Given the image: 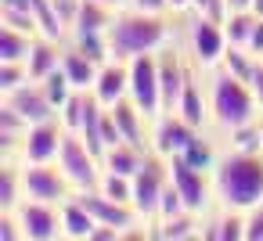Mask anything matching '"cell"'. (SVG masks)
Instances as JSON below:
<instances>
[{"label":"cell","mask_w":263,"mask_h":241,"mask_svg":"<svg viewBox=\"0 0 263 241\" xmlns=\"http://www.w3.org/2000/svg\"><path fill=\"white\" fill-rule=\"evenodd\" d=\"M213 191L223 209H252L263 202V151H231L213 166Z\"/></svg>","instance_id":"6da1fadb"},{"label":"cell","mask_w":263,"mask_h":241,"mask_svg":"<svg viewBox=\"0 0 263 241\" xmlns=\"http://www.w3.org/2000/svg\"><path fill=\"white\" fill-rule=\"evenodd\" d=\"M166 44H170V22L162 15H148L137 8L119 11L108 29V47H112V58L119 62H130L148 51H162Z\"/></svg>","instance_id":"7a4b0ae2"},{"label":"cell","mask_w":263,"mask_h":241,"mask_svg":"<svg viewBox=\"0 0 263 241\" xmlns=\"http://www.w3.org/2000/svg\"><path fill=\"white\" fill-rule=\"evenodd\" d=\"M209 115H213V123L223 133L234 130V126H245L252 119H263L259 101H256L249 79L227 72L223 65H216L213 69V79H209Z\"/></svg>","instance_id":"3957f363"},{"label":"cell","mask_w":263,"mask_h":241,"mask_svg":"<svg viewBox=\"0 0 263 241\" xmlns=\"http://www.w3.org/2000/svg\"><path fill=\"white\" fill-rule=\"evenodd\" d=\"M58 166H62V173L69 176L72 191H94V187L101 184V173H105L101 155H98V151H90V144H87L80 133H72V130H69V133H65V140H62Z\"/></svg>","instance_id":"277c9868"},{"label":"cell","mask_w":263,"mask_h":241,"mask_svg":"<svg viewBox=\"0 0 263 241\" xmlns=\"http://www.w3.org/2000/svg\"><path fill=\"white\" fill-rule=\"evenodd\" d=\"M130 69V101L148 115H162V83H159V51L137 54L126 62Z\"/></svg>","instance_id":"5b68a950"},{"label":"cell","mask_w":263,"mask_h":241,"mask_svg":"<svg viewBox=\"0 0 263 241\" xmlns=\"http://www.w3.org/2000/svg\"><path fill=\"white\" fill-rule=\"evenodd\" d=\"M166 184H170V158H162L159 151H148L144 166L134 173V209L141 219H155Z\"/></svg>","instance_id":"8992f818"},{"label":"cell","mask_w":263,"mask_h":241,"mask_svg":"<svg viewBox=\"0 0 263 241\" xmlns=\"http://www.w3.org/2000/svg\"><path fill=\"white\" fill-rule=\"evenodd\" d=\"M22 187H26V198L54 202V205H62L65 198L76 194L58 162H22Z\"/></svg>","instance_id":"52a82bcc"},{"label":"cell","mask_w":263,"mask_h":241,"mask_svg":"<svg viewBox=\"0 0 263 241\" xmlns=\"http://www.w3.org/2000/svg\"><path fill=\"white\" fill-rule=\"evenodd\" d=\"M187 44H191L195 65H202V69H216V65L223 62L227 47H231L223 22H213V18H205V15H195V22L187 26Z\"/></svg>","instance_id":"ba28073f"},{"label":"cell","mask_w":263,"mask_h":241,"mask_svg":"<svg viewBox=\"0 0 263 241\" xmlns=\"http://www.w3.org/2000/svg\"><path fill=\"white\" fill-rule=\"evenodd\" d=\"M170 180H173V187L180 191V198H184V205L191 209V212H205L213 202H216V191H213V180L205 176V169H198V166H191L187 158H170Z\"/></svg>","instance_id":"9c48e42d"},{"label":"cell","mask_w":263,"mask_h":241,"mask_svg":"<svg viewBox=\"0 0 263 241\" xmlns=\"http://www.w3.org/2000/svg\"><path fill=\"white\" fill-rule=\"evenodd\" d=\"M65 133L69 130L58 115H51L44 123H33L26 130V140H22V162H58Z\"/></svg>","instance_id":"30bf717a"},{"label":"cell","mask_w":263,"mask_h":241,"mask_svg":"<svg viewBox=\"0 0 263 241\" xmlns=\"http://www.w3.org/2000/svg\"><path fill=\"white\" fill-rule=\"evenodd\" d=\"M15 212H18L26 241H54V237H62V205L26 198Z\"/></svg>","instance_id":"8fae6325"},{"label":"cell","mask_w":263,"mask_h":241,"mask_svg":"<svg viewBox=\"0 0 263 241\" xmlns=\"http://www.w3.org/2000/svg\"><path fill=\"white\" fill-rule=\"evenodd\" d=\"M195 133L198 130L187 119H180L177 112H162V115L152 119V151H159L162 158H177L191 144Z\"/></svg>","instance_id":"7c38bea8"},{"label":"cell","mask_w":263,"mask_h":241,"mask_svg":"<svg viewBox=\"0 0 263 241\" xmlns=\"http://www.w3.org/2000/svg\"><path fill=\"white\" fill-rule=\"evenodd\" d=\"M187 65L180 58V51L173 44H166L159 51V83H162V112H177V101H180V90L187 83Z\"/></svg>","instance_id":"4fadbf2b"},{"label":"cell","mask_w":263,"mask_h":241,"mask_svg":"<svg viewBox=\"0 0 263 241\" xmlns=\"http://www.w3.org/2000/svg\"><path fill=\"white\" fill-rule=\"evenodd\" d=\"M4 105H11V108L29 123V126H33V123H44V119H51V115H58L54 101L47 97L44 83H36V79H29L26 87H18V90H11V94H4Z\"/></svg>","instance_id":"5bb4252c"},{"label":"cell","mask_w":263,"mask_h":241,"mask_svg":"<svg viewBox=\"0 0 263 241\" xmlns=\"http://www.w3.org/2000/svg\"><path fill=\"white\" fill-rule=\"evenodd\" d=\"M90 94H94L105 108H112V105L123 101V97H130V69H126V62L108 58V62L98 69V79H94Z\"/></svg>","instance_id":"9a60e30c"},{"label":"cell","mask_w":263,"mask_h":241,"mask_svg":"<svg viewBox=\"0 0 263 241\" xmlns=\"http://www.w3.org/2000/svg\"><path fill=\"white\" fill-rule=\"evenodd\" d=\"M108 112H112V119H116V126H119L123 140H130V144H137V148H148V151H152V144H148V140H152L148 123H152V119H148V115H144V112L130 101V97L116 101Z\"/></svg>","instance_id":"2e32d148"},{"label":"cell","mask_w":263,"mask_h":241,"mask_svg":"<svg viewBox=\"0 0 263 241\" xmlns=\"http://www.w3.org/2000/svg\"><path fill=\"white\" fill-rule=\"evenodd\" d=\"M94 227H98V219L80 202V194H72V198L62 202V237H69V241H90Z\"/></svg>","instance_id":"e0dca14e"},{"label":"cell","mask_w":263,"mask_h":241,"mask_svg":"<svg viewBox=\"0 0 263 241\" xmlns=\"http://www.w3.org/2000/svg\"><path fill=\"white\" fill-rule=\"evenodd\" d=\"M62 54H65L62 40L36 36V40H33V51H29V58H26V65H29V76H33L36 83H40V79H47L54 69H62Z\"/></svg>","instance_id":"ac0fdd59"},{"label":"cell","mask_w":263,"mask_h":241,"mask_svg":"<svg viewBox=\"0 0 263 241\" xmlns=\"http://www.w3.org/2000/svg\"><path fill=\"white\" fill-rule=\"evenodd\" d=\"M177 115H180V119H187L195 130H202V126L213 119V115H209V101H205L202 83L195 79V72H187V83H184L180 101H177Z\"/></svg>","instance_id":"d6986e66"},{"label":"cell","mask_w":263,"mask_h":241,"mask_svg":"<svg viewBox=\"0 0 263 241\" xmlns=\"http://www.w3.org/2000/svg\"><path fill=\"white\" fill-rule=\"evenodd\" d=\"M198 237H209V241H241L245 237V212L220 205V212L202 223V234Z\"/></svg>","instance_id":"ffe728a7"},{"label":"cell","mask_w":263,"mask_h":241,"mask_svg":"<svg viewBox=\"0 0 263 241\" xmlns=\"http://www.w3.org/2000/svg\"><path fill=\"white\" fill-rule=\"evenodd\" d=\"M144 158H148V148H137V144H130V140H119V144L105 148L101 166H105V169H112V173L134 176V173L144 166Z\"/></svg>","instance_id":"44dd1931"},{"label":"cell","mask_w":263,"mask_h":241,"mask_svg":"<svg viewBox=\"0 0 263 241\" xmlns=\"http://www.w3.org/2000/svg\"><path fill=\"white\" fill-rule=\"evenodd\" d=\"M98 62H90L83 51H76V47H69L65 54H62V72L69 76V83H72V90H90L94 87V79H98Z\"/></svg>","instance_id":"7402d4cb"},{"label":"cell","mask_w":263,"mask_h":241,"mask_svg":"<svg viewBox=\"0 0 263 241\" xmlns=\"http://www.w3.org/2000/svg\"><path fill=\"white\" fill-rule=\"evenodd\" d=\"M119 11L105 8L101 0H80V15H76V26L72 33H108L112 22H116Z\"/></svg>","instance_id":"603a6c76"},{"label":"cell","mask_w":263,"mask_h":241,"mask_svg":"<svg viewBox=\"0 0 263 241\" xmlns=\"http://www.w3.org/2000/svg\"><path fill=\"white\" fill-rule=\"evenodd\" d=\"M26 202V187H22V166H15L11 158L0 169V212H15Z\"/></svg>","instance_id":"cb8c5ba5"},{"label":"cell","mask_w":263,"mask_h":241,"mask_svg":"<svg viewBox=\"0 0 263 241\" xmlns=\"http://www.w3.org/2000/svg\"><path fill=\"white\" fill-rule=\"evenodd\" d=\"M33 40L36 36L22 33V29L0 26V62H26L29 51H33Z\"/></svg>","instance_id":"d4e9b609"},{"label":"cell","mask_w":263,"mask_h":241,"mask_svg":"<svg viewBox=\"0 0 263 241\" xmlns=\"http://www.w3.org/2000/svg\"><path fill=\"white\" fill-rule=\"evenodd\" d=\"M72 47L83 51L90 62L105 65L112 58V47H108V33H72Z\"/></svg>","instance_id":"484cf974"},{"label":"cell","mask_w":263,"mask_h":241,"mask_svg":"<svg viewBox=\"0 0 263 241\" xmlns=\"http://www.w3.org/2000/svg\"><path fill=\"white\" fill-rule=\"evenodd\" d=\"M256 18H259V15H252L249 8H234V11L227 15V22H223L227 40H231V44H238V47H245V44H249V36H252Z\"/></svg>","instance_id":"4316f807"},{"label":"cell","mask_w":263,"mask_h":241,"mask_svg":"<svg viewBox=\"0 0 263 241\" xmlns=\"http://www.w3.org/2000/svg\"><path fill=\"white\" fill-rule=\"evenodd\" d=\"M98 191H101V194H108V198H116V202H126V205H134V176H123V173H112V169H105V173H101V184H98Z\"/></svg>","instance_id":"83f0119b"},{"label":"cell","mask_w":263,"mask_h":241,"mask_svg":"<svg viewBox=\"0 0 263 241\" xmlns=\"http://www.w3.org/2000/svg\"><path fill=\"white\" fill-rule=\"evenodd\" d=\"M0 22L11 26V29H22L29 36H40L36 29V18H33V8H15V4H0Z\"/></svg>","instance_id":"f1b7e54d"},{"label":"cell","mask_w":263,"mask_h":241,"mask_svg":"<svg viewBox=\"0 0 263 241\" xmlns=\"http://www.w3.org/2000/svg\"><path fill=\"white\" fill-rule=\"evenodd\" d=\"M33 76H29V65L26 62H0V94H11L18 87H26Z\"/></svg>","instance_id":"f546056e"},{"label":"cell","mask_w":263,"mask_h":241,"mask_svg":"<svg viewBox=\"0 0 263 241\" xmlns=\"http://www.w3.org/2000/svg\"><path fill=\"white\" fill-rule=\"evenodd\" d=\"M180 158H187V162H191V166H198V169H213V166H216L213 144H209L202 133H195V137H191V144L180 151Z\"/></svg>","instance_id":"4dcf8cb0"},{"label":"cell","mask_w":263,"mask_h":241,"mask_svg":"<svg viewBox=\"0 0 263 241\" xmlns=\"http://www.w3.org/2000/svg\"><path fill=\"white\" fill-rule=\"evenodd\" d=\"M83 108H87V90H72L69 101L58 108V119L65 123V130H80V119H83Z\"/></svg>","instance_id":"1f68e13d"},{"label":"cell","mask_w":263,"mask_h":241,"mask_svg":"<svg viewBox=\"0 0 263 241\" xmlns=\"http://www.w3.org/2000/svg\"><path fill=\"white\" fill-rule=\"evenodd\" d=\"M44 83V90H47V97L54 101V108H62L65 101H69V94H72V83H69V76L62 72V69H54L47 79H40Z\"/></svg>","instance_id":"d6a6232c"},{"label":"cell","mask_w":263,"mask_h":241,"mask_svg":"<svg viewBox=\"0 0 263 241\" xmlns=\"http://www.w3.org/2000/svg\"><path fill=\"white\" fill-rule=\"evenodd\" d=\"M187 205H184V198H180V191L173 187V180L166 184V191H162V202H159V212H155V219H170V216H177V212H184ZM152 219V223H155Z\"/></svg>","instance_id":"836d02e7"},{"label":"cell","mask_w":263,"mask_h":241,"mask_svg":"<svg viewBox=\"0 0 263 241\" xmlns=\"http://www.w3.org/2000/svg\"><path fill=\"white\" fill-rule=\"evenodd\" d=\"M191 11H195V15H205V18H213V22H227L231 4H227V0H195Z\"/></svg>","instance_id":"e575fe53"},{"label":"cell","mask_w":263,"mask_h":241,"mask_svg":"<svg viewBox=\"0 0 263 241\" xmlns=\"http://www.w3.org/2000/svg\"><path fill=\"white\" fill-rule=\"evenodd\" d=\"M245 241H263V202L245 209Z\"/></svg>","instance_id":"d590c367"},{"label":"cell","mask_w":263,"mask_h":241,"mask_svg":"<svg viewBox=\"0 0 263 241\" xmlns=\"http://www.w3.org/2000/svg\"><path fill=\"white\" fill-rule=\"evenodd\" d=\"M0 241H26L18 212H0Z\"/></svg>","instance_id":"8d00e7d4"},{"label":"cell","mask_w":263,"mask_h":241,"mask_svg":"<svg viewBox=\"0 0 263 241\" xmlns=\"http://www.w3.org/2000/svg\"><path fill=\"white\" fill-rule=\"evenodd\" d=\"M54 8H58V15H62L65 29L72 33V26H76V15H80V0H54Z\"/></svg>","instance_id":"74e56055"},{"label":"cell","mask_w":263,"mask_h":241,"mask_svg":"<svg viewBox=\"0 0 263 241\" xmlns=\"http://www.w3.org/2000/svg\"><path fill=\"white\" fill-rule=\"evenodd\" d=\"M249 87H252V94H256V101H259V112H263V58H256L252 76H249Z\"/></svg>","instance_id":"f35d334b"},{"label":"cell","mask_w":263,"mask_h":241,"mask_svg":"<svg viewBox=\"0 0 263 241\" xmlns=\"http://www.w3.org/2000/svg\"><path fill=\"white\" fill-rule=\"evenodd\" d=\"M130 8L148 11V15H166V11H170V0H134Z\"/></svg>","instance_id":"ab89813d"},{"label":"cell","mask_w":263,"mask_h":241,"mask_svg":"<svg viewBox=\"0 0 263 241\" xmlns=\"http://www.w3.org/2000/svg\"><path fill=\"white\" fill-rule=\"evenodd\" d=\"M119 237H123V230L119 227H108V223H98L94 234H90V241H119Z\"/></svg>","instance_id":"60d3db41"},{"label":"cell","mask_w":263,"mask_h":241,"mask_svg":"<svg viewBox=\"0 0 263 241\" xmlns=\"http://www.w3.org/2000/svg\"><path fill=\"white\" fill-rule=\"evenodd\" d=\"M256 58H263V18H256V26H252V36H249V44H245Z\"/></svg>","instance_id":"b9f144b4"},{"label":"cell","mask_w":263,"mask_h":241,"mask_svg":"<svg viewBox=\"0 0 263 241\" xmlns=\"http://www.w3.org/2000/svg\"><path fill=\"white\" fill-rule=\"evenodd\" d=\"M195 8V0H170V11L173 15H184V11H191Z\"/></svg>","instance_id":"7bdbcfd3"},{"label":"cell","mask_w":263,"mask_h":241,"mask_svg":"<svg viewBox=\"0 0 263 241\" xmlns=\"http://www.w3.org/2000/svg\"><path fill=\"white\" fill-rule=\"evenodd\" d=\"M101 4H105V8H112V11H126L134 0H101Z\"/></svg>","instance_id":"ee69618b"},{"label":"cell","mask_w":263,"mask_h":241,"mask_svg":"<svg viewBox=\"0 0 263 241\" xmlns=\"http://www.w3.org/2000/svg\"><path fill=\"white\" fill-rule=\"evenodd\" d=\"M249 11H252V15H259V18H263V0H252V4H249Z\"/></svg>","instance_id":"f6af8a7d"},{"label":"cell","mask_w":263,"mask_h":241,"mask_svg":"<svg viewBox=\"0 0 263 241\" xmlns=\"http://www.w3.org/2000/svg\"><path fill=\"white\" fill-rule=\"evenodd\" d=\"M227 4H231V11H234V8H249L252 0H227Z\"/></svg>","instance_id":"bcb514c9"}]
</instances>
